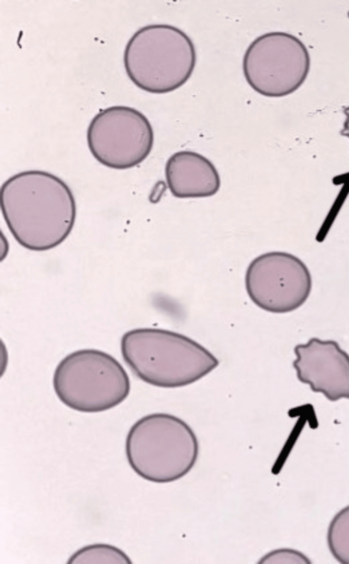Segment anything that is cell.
Here are the masks:
<instances>
[{
  "mask_svg": "<svg viewBox=\"0 0 349 564\" xmlns=\"http://www.w3.org/2000/svg\"><path fill=\"white\" fill-rule=\"evenodd\" d=\"M1 210L16 241L34 251L61 244L75 223L76 205L69 187L50 173L30 170L7 179L0 190Z\"/></svg>",
  "mask_w": 349,
  "mask_h": 564,
  "instance_id": "6da1fadb",
  "label": "cell"
},
{
  "mask_svg": "<svg viewBox=\"0 0 349 564\" xmlns=\"http://www.w3.org/2000/svg\"><path fill=\"white\" fill-rule=\"evenodd\" d=\"M124 361L142 381L179 388L203 378L219 361L204 346L181 333L156 328L127 331L120 341Z\"/></svg>",
  "mask_w": 349,
  "mask_h": 564,
  "instance_id": "7a4b0ae2",
  "label": "cell"
},
{
  "mask_svg": "<svg viewBox=\"0 0 349 564\" xmlns=\"http://www.w3.org/2000/svg\"><path fill=\"white\" fill-rule=\"evenodd\" d=\"M129 465L141 478L156 483L186 476L199 455L193 429L180 418L164 413L147 415L130 427L125 440Z\"/></svg>",
  "mask_w": 349,
  "mask_h": 564,
  "instance_id": "3957f363",
  "label": "cell"
},
{
  "mask_svg": "<svg viewBox=\"0 0 349 564\" xmlns=\"http://www.w3.org/2000/svg\"><path fill=\"white\" fill-rule=\"evenodd\" d=\"M196 64L190 37L177 27L158 23L138 29L127 41L123 64L130 80L151 93L172 92L185 84Z\"/></svg>",
  "mask_w": 349,
  "mask_h": 564,
  "instance_id": "277c9868",
  "label": "cell"
},
{
  "mask_svg": "<svg viewBox=\"0 0 349 564\" xmlns=\"http://www.w3.org/2000/svg\"><path fill=\"white\" fill-rule=\"evenodd\" d=\"M54 391L65 405L81 413H99L121 403L129 395L130 382L121 364L96 349L76 350L57 364Z\"/></svg>",
  "mask_w": 349,
  "mask_h": 564,
  "instance_id": "5b68a950",
  "label": "cell"
},
{
  "mask_svg": "<svg viewBox=\"0 0 349 564\" xmlns=\"http://www.w3.org/2000/svg\"><path fill=\"white\" fill-rule=\"evenodd\" d=\"M310 67L307 47L297 37L283 32L264 33L246 49L242 68L249 86L258 93L283 97L297 90Z\"/></svg>",
  "mask_w": 349,
  "mask_h": 564,
  "instance_id": "8992f818",
  "label": "cell"
},
{
  "mask_svg": "<svg viewBox=\"0 0 349 564\" xmlns=\"http://www.w3.org/2000/svg\"><path fill=\"white\" fill-rule=\"evenodd\" d=\"M88 149L102 165L127 169L142 163L150 154L154 140L152 126L139 110L113 105L101 110L86 132Z\"/></svg>",
  "mask_w": 349,
  "mask_h": 564,
  "instance_id": "52a82bcc",
  "label": "cell"
},
{
  "mask_svg": "<svg viewBox=\"0 0 349 564\" xmlns=\"http://www.w3.org/2000/svg\"><path fill=\"white\" fill-rule=\"evenodd\" d=\"M311 277L306 265L283 251H270L254 258L245 276L251 300L260 309L285 313L299 308L308 299Z\"/></svg>",
  "mask_w": 349,
  "mask_h": 564,
  "instance_id": "ba28073f",
  "label": "cell"
},
{
  "mask_svg": "<svg viewBox=\"0 0 349 564\" xmlns=\"http://www.w3.org/2000/svg\"><path fill=\"white\" fill-rule=\"evenodd\" d=\"M298 379L331 401L349 399V355L334 340L310 339L294 347Z\"/></svg>",
  "mask_w": 349,
  "mask_h": 564,
  "instance_id": "9c48e42d",
  "label": "cell"
},
{
  "mask_svg": "<svg viewBox=\"0 0 349 564\" xmlns=\"http://www.w3.org/2000/svg\"><path fill=\"white\" fill-rule=\"evenodd\" d=\"M165 177L171 194L178 198L210 197L220 187V178L213 163L191 151H180L166 161Z\"/></svg>",
  "mask_w": 349,
  "mask_h": 564,
  "instance_id": "30bf717a",
  "label": "cell"
},
{
  "mask_svg": "<svg viewBox=\"0 0 349 564\" xmlns=\"http://www.w3.org/2000/svg\"><path fill=\"white\" fill-rule=\"evenodd\" d=\"M327 543L337 561L349 564V505L331 519L327 531Z\"/></svg>",
  "mask_w": 349,
  "mask_h": 564,
  "instance_id": "8fae6325",
  "label": "cell"
},
{
  "mask_svg": "<svg viewBox=\"0 0 349 564\" xmlns=\"http://www.w3.org/2000/svg\"><path fill=\"white\" fill-rule=\"evenodd\" d=\"M67 563H132L130 558L120 548L106 543L84 546L70 556Z\"/></svg>",
  "mask_w": 349,
  "mask_h": 564,
  "instance_id": "7c38bea8",
  "label": "cell"
},
{
  "mask_svg": "<svg viewBox=\"0 0 349 564\" xmlns=\"http://www.w3.org/2000/svg\"><path fill=\"white\" fill-rule=\"evenodd\" d=\"M261 563H309V559L302 553L288 548L272 551L260 560Z\"/></svg>",
  "mask_w": 349,
  "mask_h": 564,
  "instance_id": "4fadbf2b",
  "label": "cell"
},
{
  "mask_svg": "<svg viewBox=\"0 0 349 564\" xmlns=\"http://www.w3.org/2000/svg\"><path fill=\"white\" fill-rule=\"evenodd\" d=\"M343 113L346 115V120L343 124V129L341 130V134L349 138V107H345Z\"/></svg>",
  "mask_w": 349,
  "mask_h": 564,
  "instance_id": "5bb4252c",
  "label": "cell"
}]
</instances>
